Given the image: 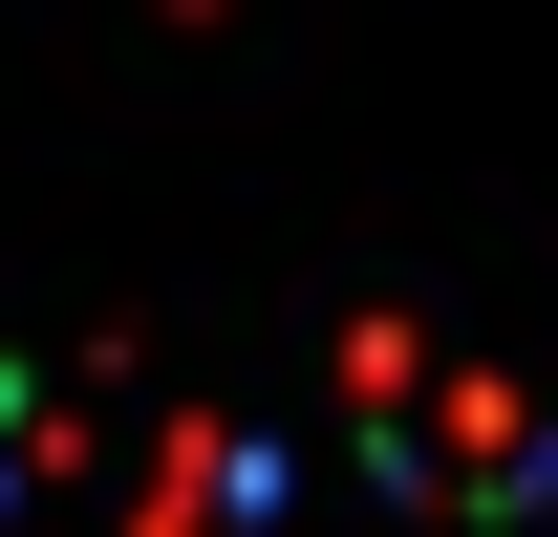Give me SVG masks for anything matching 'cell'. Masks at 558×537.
<instances>
[{
    "label": "cell",
    "mask_w": 558,
    "mask_h": 537,
    "mask_svg": "<svg viewBox=\"0 0 558 537\" xmlns=\"http://www.w3.org/2000/svg\"><path fill=\"white\" fill-rule=\"evenodd\" d=\"M0 452H22V387H0Z\"/></svg>",
    "instance_id": "6da1fadb"
}]
</instances>
